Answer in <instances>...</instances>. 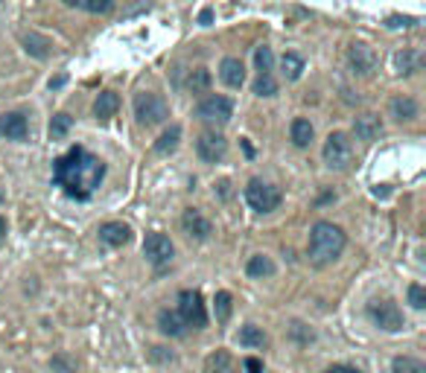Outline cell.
I'll return each instance as SVG.
<instances>
[{
  "label": "cell",
  "mask_w": 426,
  "mask_h": 373,
  "mask_svg": "<svg viewBox=\"0 0 426 373\" xmlns=\"http://www.w3.org/2000/svg\"><path fill=\"white\" fill-rule=\"evenodd\" d=\"M105 175V164L96 155L85 152L82 146H73L68 155H61L53 160V181L61 187L71 199L85 201L94 196V190L100 187Z\"/></svg>",
  "instance_id": "1"
},
{
  "label": "cell",
  "mask_w": 426,
  "mask_h": 373,
  "mask_svg": "<svg viewBox=\"0 0 426 373\" xmlns=\"http://www.w3.org/2000/svg\"><path fill=\"white\" fill-rule=\"evenodd\" d=\"M345 231L336 228L333 222H316L313 231H309V259L316 266H327L345 251Z\"/></svg>",
  "instance_id": "2"
},
{
  "label": "cell",
  "mask_w": 426,
  "mask_h": 373,
  "mask_svg": "<svg viewBox=\"0 0 426 373\" xmlns=\"http://www.w3.org/2000/svg\"><path fill=\"white\" fill-rule=\"evenodd\" d=\"M353 160V140L345 132H333L324 140V164L330 169H348Z\"/></svg>",
  "instance_id": "3"
},
{
  "label": "cell",
  "mask_w": 426,
  "mask_h": 373,
  "mask_svg": "<svg viewBox=\"0 0 426 373\" xmlns=\"http://www.w3.org/2000/svg\"><path fill=\"white\" fill-rule=\"evenodd\" d=\"M135 117L143 125H158L170 117V105L158 93H138L135 96Z\"/></svg>",
  "instance_id": "4"
},
{
  "label": "cell",
  "mask_w": 426,
  "mask_h": 373,
  "mask_svg": "<svg viewBox=\"0 0 426 373\" xmlns=\"http://www.w3.org/2000/svg\"><path fill=\"white\" fill-rule=\"evenodd\" d=\"M245 201H249V207L257 210V213H272V210L281 204V190L274 184H263L260 178H254V181H249V187H245Z\"/></svg>",
  "instance_id": "5"
},
{
  "label": "cell",
  "mask_w": 426,
  "mask_h": 373,
  "mask_svg": "<svg viewBox=\"0 0 426 373\" xmlns=\"http://www.w3.org/2000/svg\"><path fill=\"white\" fill-rule=\"evenodd\" d=\"M178 315L187 327L193 330H202L207 323V312H205V303H202V295L193 289H184L182 295H178Z\"/></svg>",
  "instance_id": "6"
},
{
  "label": "cell",
  "mask_w": 426,
  "mask_h": 373,
  "mask_svg": "<svg viewBox=\"0 0 426 373\" xmlns=\"http://www.w3.org/2000/svg\"><path fill=\"white\" fill-rule=\"evenodd\" d=\"M368 315H371V321L376 323L380 330H385V333H397V330H403V312L397 310V303L395 300H374L371 306H368Z\"/></svg>",
  "instance_id": "7"
},
{
  "label": "cell",
  "mask_w": 426,
  "mask_h": 373,
  "mask_svg": "<svg viewBox=\"0 0 426 373\" xmlns=\"http://www.w3.org/2000/svg\"><path fill=\"white\" fill-rule=\"evenodd\" d=\"M231 114H234V105H231V100L228 96H207V100H202V105H199V117L205 120V123H228L231 120Z\"/></svg>",
  "instance_id": "8"
},
{
  "label": "cell",
  "mask_w": 426,
  "mask_h": 373,
  "mask_svg": "<svg viewBox=\"0 0 426 373\" xmlns=\"http://www.w3.org/2000/svg\"><path fill=\"white\" fill-rule=\"evenodd\" d=\"M196 152H199V158L205 160V164H219L228 152V140L216 132H205L199 140H196Z\"/></svg>",
  "instance_id": "9"
},
{
  "label": "cell",
  "mask_w": 426,
  "mask_h": 373,
  "mask_svg": "<svg viewBox=\"0 0 426 373\" xmlns=\"http://www.w3.org/2000/svg\"><path fill=\"white\" fill-rule=\"evenodd\" d=\"M143 254L152 259L155 266H163V263H170L175 248H172V242L167 234H149L143 239Z\"/></svg>",
  "instance_id": "10"
},
{
  "label": "cell",
  "mask_w": 426,
  "mask_h": 373,
  "mask_svg": "<svg viewBox=\"0 0 426 373\" xmlns=\"http://www.w3.org/2000/svg\"><path fill=\"white\" fill-rule=\"evenodd\" d=\"M348 59H351L353 73H359V76H374L376 64H380V59H376V53H374V47H368V44H353Z\"/></svg>",
  "instance_id": "11"
},
{
  "label": "cell",
  "mask_w": 426,
  "mask_h": 373,
  "mask_svg": "<svg viewBox=\"0 0 426 373\" xmlns=\"http://www.w3.org/2000/svg\"><path fill=\"white\" fill-rule=\"evenodd\" d=\"M182 228H184V234H187L190 239H196V242H205V239H210V234H213V224H210V222H207L196 207L184 210V216H182Z\"/></svg>",
  "instance_id": "12"
},
{
  "label": "cell",
  "mask_w": 426,
  "mask_h": 373,
  "mask_svg": "<svg viewBox=\"0 0 426 373\" xmlns=\"http://www.w3.org/2000/svg\"><path fill=\"white\" fill-rule=\"evenodd\" d=\"M100 239L105 242V245L111 248H123L128 239H132V228L123 222H105L103 228H100Z\"/></svg>",
  "instance_id": "13"
},
{
  "label": "cell",
  "mask_w": 426,
  "mask_h": 373,
  "mask_svg": "<svg viewBox=\"0 0 426 373\" xmlns=\"http://www.w3.org/2000/svg\"><path fill=\"white\" fill-rule=\"evenodd\" d=\"M0 137L9 140H24L27 137V117L24 114H0Z\"/></svg>",
  "instance_id": "14"
},
{
  "label": "cell",
  "mask_w": 426,
  "mask_h": 373,
  "mask_svg": "<svg viewBox=\"0 0 426 373\" xmlns=\"http://www.w3.org/2000/svg\"><path fill=\"white\" fill-rule=\"evenodd\" d=\"M219 79L228 85V88H240L242 79H245V68L240 59H222L219 64Z\"/></svg>",
  "instance_id": "15"
},
{
  "label": "cell",
  "mask_w": 426,
  "mask_h": 373,
  "mask_svg": "<svg viewBox=\"0 0 426 373\" xmlns=\"http://www.w3.org/2000/svg\"><path fill=\"white\" fill-rule=\"evenodd\" d=\"M353 132H356L359 140H376L380 132H383V123H380L376 114H362V117H356Z\"/></svg>",
  "instance_id": "16"
},
{
  "label": "cell",
  "mask_w": 426,
  "mask_h": 373,
  "mask_svg": "<svg viewBox=\"0 0 426 373\" xmlns=\"http://www.w3.org/2000/svg\"><path fill=\"white\" fill-rule=\"evenodd\" d=\"M117 108H120V96L114 91H103L100 96H96V102H94V114L100 120H108V117L117 114Z\"/></svg>",
  "instance_id": "17"
},
{
  "label": "cell",
  "mask_w": 426,
  "mask_h": 373,
  "mask_svg": "<svg viewBox=\"0 0 426 373\" xmlns=\"http://www.w3.org/2000/svg\"><path fill=\"white\" fill-rule=\"evenodd\" d=\"M158 327H161V333H167V335H172V338H182V335L187 333V323L182 321V315H178V312H170V310H163V312L158 315Z\"/></svg>",
  "instance_id": "18"
},
{
  "label": "cell",
  "mask_w": 426,
  "mask_h": 373,
  "mask_svg": "<svg viewBox=\"0 0 426 373\" xmlns=\"http://www.w3.org/2000/svg\"><path fill=\"white\" fill-rule=\"evenodd\" d=\"M391 117L406 123V120H415L418 117V102L412 100V96H395L391 100Z\"/></svg>",
  "instance_id": "19"
},
{
  "label": "cell",
  "mask_w": 426,
  "mask_h": 373,
  "mask_svg": "<svg viewBox=\"0 0 426 373\" xmlns=\"http://www.w3.org/2000/svg\"><path fill=\"white\" fill-rule=\"evenodd\" d=\"M24 50L36 59H47L50 56V41L38 36V32H29V36H24Z\"/></svg>",
  "instance_id": "20"
},
{
  "label": "cell",
  "mask_w": 426,
  "mask_h": 373,
  "mask_svg": "<svg viewBox=\"0 0 426 373\" xmlns=\"http://www.w3.org/2000/svg\"><path fill=\"white\" fill-rule=\"evenodd\" d=\"M178 140H182V128H178V125H170L167 132H163V135L155 140V152H158V155H170V152H175V149H178Z\"/></svg>",
  "instance_id": "21"
},
{
  "label": "cell",
  "mask_w": 426,
  "mask_h": 373,
  "mask_svg": "<svg viewBox=\"0 0 426 373\" xmlns=\"http://www.w3.org/2000/svg\"><path fill=\"white\" fill-rule=\"evenodd\" d=\"M207 370L210 373H234V359L228 350H216L207 356Z\"/></svg>",
  "instance_id": "22"
},
{
  "label": "cell",
  "mask_w": 426,
  "mask_h": 373,
  "mask_svg": "<svg viewBox=\"0 0 426 373\" xmlns=\"http://www.w3.org/2000/svg\"><path fill=\"white\" fill-rule=\"evenodd\" d=\"M281 68H284L286 82H295V79H301V73H304V59L298 53H284Z\"/></svg>",
  "instance_id": "23"
},
{
  "label": "cell",
  "mask_w": 426,
  "mask_h": 373,
  "mask_svg": "<svg viewBox=\"0 0 426 373\" xmlns=\"http://www.w3.org/2000/svg\"><path fill=\"white\" fill-rule=\"evenodd\" d=\"M240 344L242 347H266V333L260 330V327H254V323H249V327H242L240 330Z\"/></svg>",
  "instance_id": "24"
},
{
  "label": "cell",
  "mask_w": 426,
  "mask_h": 373,
  "mask_svg": "<svg viewBox=\"0 0 426 373\" xmlns=\"http://www.w3.org/2000/svg\"><path fill=\"white\" fill-rule=\"evenodd\" d=\"M245 271H249L251 277H272V274H274V263H272L269 257L260 254V257H251V259H249Z\"/></svg>",
  "instance_id": "25"
},
{
  "label": "cell",
  "mask_w": 426,
  "mask_h": 373,
  "mask_svg": "<svg viewBox=\"0 0 426 373\" xmlns=\"http://www.w3.org/2000/svg\"><path fill=\"white\" fill-rule=\"evenodd\" d=\"M309 140H313V123L298 117L292 123V143L295 146H309Z\"/></svg>",
  "instance_id": "26"
},
{
  "label": "cell",
  "mask_w": 426,
  "mask_h": 373,
  "mask_svg": "<svg viewBox=\"0 0 426 373\" xmlns=\"http://www.w3.org/2000/svg\"><path fill=\"white\" fill-rule=\"evenodd\" d=\"M391 370L395 373H426V365L415 356H397L395 362H391Z\"/></svg>",
  "instance_id": "27"
},
{
  "label": "cell",
  "mask_w": 426,
  "mask_h": 373,
  "mask_svg": "<svg viewBox=\"0 0 426 373\" xmlns=\"http://www.w3.org/2000/svg\"><path fill=\"white\" fill-rule=\"evenodd\" d=\"M68 6H76V9H85V12H111L114 0H64Z\"/></svg>",
  "instance_id": "28"
},
{
  "label": "cell",
  "mask_w": 426,
  "mask_h": 373,
  "mask_svg": "<svg viewBox=\"0 0 426 373\" xmlns=\"http://www.w3.org/2000/svg\"><path fill=\"white\" fill-rule=\"evenodd\" d=\"M254 61H257V70H260V76H269V73H272V68H274V56H272L269 47H257Z\"/></svg>",
  "instance_id": "29"
},
{
  "label": "cell",
  "mask_w": 426,
  "mask_h": 373,
  "mask_svg": "<svg viewBox=\"0 0 426 373\" xmlns=\"http://www.w3.org/2000/svg\"><path fill=\"white\" fill-rule=\"evenodd\" d=\"M395 64H397V73H415V70H418V64H420V59H418L415 53L403 50V53L395 56Z\"/></svg>",
  "instance_id": "30"
},
{
  "label": "cell",
  "mask_w": 426,
  "mask_h": 373,
  "mask_svg": "<svg viewBox=\"0 0 426 373\" xmlns=\"http://www.w3.org/2000/svg\"><path fill=\"white\" fill-rule=\"evenodd\" d=\"M71 114H56L53 120H50V137L53 140H59V137H64V135H68L71 132Z\"/></svg>",
  "instance_id": "31"
},
{
  "label": "cell",
  "mask_w": 426,
  "mask_h": 373,
  "mask_svg": "<svg viewBox=\"0 0 426 373\" xmlns=\"http://www.w3.org/2000/svg\"><path fill=\"white\" fill-rule=\"evenodd\" d=\"M213 310H216V321L231 318V295H228V291H219L216 300H213Z\"/></svg>",
  "instance_id": "32"
},
{
  "label": "cell",
  "mask_w": 426,
  "mask_h": 373,
  "mask_svg": "<svg viewBox=\"0 0 426 373\" xmlns=\"http://www.w3.org/2000/svg\"><path fill=\"white\" fill-rule=\"evenodd\" d=\"M254 93H257V96H274V93H277V82L272 79V73H269V76H257Z\"/></svg>",
  "instance_id": "33"
},
{
  "label": "cell",
  "mask_w": 426,
  "mask_h": 373,
  "mask_svg": "<svg viewBox=\"0 0 426 373\" xmlns=\"http://www.w3.org/2000/svg\"><path fill=\"white\" fill-rule=\"evenodd\" d=\"M409 303H412L415 310H423V306H426V291H423L420 283H412V286H409Z\"/></svg>",
  "instance_id": "34"
},
{
  "label": "cell",
  "mask_w": 426,
  "mask_h": 373,
  "mask_svg": "<svg viewBox=\"0 0 426 373\" xmlns=\"http://www.w3.org/2000/svg\"><path fill=\"white\" fill-rule=\"evenodd\" d=\"M207 85H210V73H207L205 68L193 70V76H190V88H193V91H205Z\"/></svg>",
  "instance_id": "35"
},
{
  "label": "cell",
  "mask_w": 426,
  "mask_h": 373,
  "mask_svg": "<svg viewBox=\"0 0 426 373\" xmlns=\"http://www.w3.org/2000/svg\"><path fill=\"white\" fill-rule=\"evenodd\" d=\"M53 370H59V373H76V367L71 365L68 356H56V359H53Z\"/></svg>",
  "instance_id": "36"
},
{
  "label": "cell",
  "mask_w": 426,
  "mask_h": 373,
  "mask_svg": "<svg viewBox=\"0 0 426 373\" xmlns=\"http://www.w3.org/2000/svg\"><path fill=\"white\" fill-rule=\"evenodd\" d=\"M149 356H152V362H172V359H175V356H172L167 347H152Z\"/></svg>",
  "instance_id": "37"
},
{
  "label": "cell",
  "mask_w": 426,
  "mask_h": 373,
  "mask_svg": "<svg viewBox=\"0 0 426 373\" xmlns=\"http://www.w3.org/2000/svg\"><path fill=\"white\" fill-rule=\"evenodd\" d=\"M415 24V18H400V15H391L388 18V26L391 29H400V26H412Z\"/></svg>",
  "instance_id": "38"
},
{
  "label": "cell",
  "mask_w": 426,
  "mask_h": 373,
  "mask_svg": "<svg viewBox=\"0 0 426 373\" xmlns=\"http://www.w3.org/2000/svg\"><path fill=\"white\" fill-rule=\"evenodd\" d=\"M245 373H263V362L249 356V359H245Z\"/></svg>",
  "instance_id": "39"
},
{
  "label": "cell",
  "mask_w": 426,
  "mask_h": 373,
  "mask_svg": "<svg viewBox=\"0 0 426 373\" xmlns=\"http://www.w3.org/2000/svg\"><path fill=\"white\" fill-rule=\"evenodd\" d=\"M199 24H202V26H210V24H213V9H202V12H199Z\"/></svg>",
  "instance_id": "40"
},
{
  "label": "cell",
  "mask_w": 426,
  "mask_h": 373,
  "mask_svg": "<svg viewBox=\"0 0 426 373\" xmlns=\"http://www.w3.org/2000/svg\"><path fill=\"white\" fill-rule=\"evenodd\" d=\"M324 373H359L356 367H348V365H333V367H327Z\"/></svg>",
  "instance_id": "41"
},
{
  "label": "cell",
  "mask_w": 426,
  "mask_h": 373,
  "mask_svg": "<svg viewBox=\"0 0 426 373\" xmlns=\"http://www.w3.org/2000/svg\"><path fill=\"white\" fill-rule=\"evenodd\" d=\"M64 85V76H56V79H50V88H61Z\"/></svg>",
  "instance_id": "42"
},
{
  "label": "cell",
  "mask_w": 426,
  "mask_h": 373,
  "mask_svg": "<svg viewBox=\"0 0 426 373\" xmlns=\"http://www.w3.org/2000/svg\"><path fill=\"white\" fill-rule=\"evenodd\" d=\"M3 236H6V222H3V216H0V242H3Z\"/></svg>",
  "instance_id": "43"
},
{
  "label": "cell",
  "mask_w": 426,
  "mask_h": 373,
  "mask_svg": "<svg viewBox=\"0 0 426 373\" xmlns=\"http://www.w3.org/2000/svg\"><path fill=\"white\" fill-rule=\"evenodd\" d=\"M0 201H3V192H0Z\"/></svg>",
  "instance_id": "44"
}]
</instances>
